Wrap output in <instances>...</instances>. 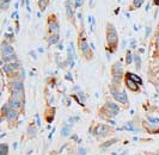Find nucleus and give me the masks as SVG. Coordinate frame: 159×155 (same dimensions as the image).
<instances>
[{"instance_id":"20","label":"nucleus","mask_w":159,"mask_h":155,"mask_svg":"<svg viewBox=\"0 0 159 155\" xmlns=\"http://www.w3.org/2000/svg\"><path fill=\"white\" fill-rule=\"evenodd\" d=\"M49 4V0H39V7L41 11H44Z\"/></svg>"},{"instance_id":"26","label":"nucleus","mask_w":159,"mask_h":155,"mask_svg":"<svg viewBox=\"0 0 159 155\" xmlns=\"http://www.w3.org/2000/svg\"><path fill=\"white\" fill-rule=\"evenodd\" d=\"M83 2H84V0H74V6H75V8L80 7L83 5Z\"/></svg>"},{"instance_id":"28","label":"nucleus","mask_w":159,"mask_h":155,"mask_svg":"<svg viewBox=\"0 0 159 155\" xmlns=\"http://www.w3.org/2000/svg\"><path fill=\"white\" fill-rule=\"evenodd\" d=\"M65 78H66V80H68V81H73V79H72L70 73H66V74H65Z\"/></svg>"},{"instance_id":"8","label":"nucleus","mask_w":159,"mask_h":155,"mask_svg":"<svg viewBox=\"0 0 159 155\" xmlns=\"http://www.w3.org/2000/svg\"><path fill=\"white\" fill-rule=\"evenodd\" d=\"M8 104H10V106L12 108H15V110H19V108H23L24 104H25V100H22V99H19V98H16V97H10V99H8Z\"/></svg>"},{"instance_id":"11","label":"nucleus","mask_w":159,"mask_h":155,"mask_svg":"<svg viewBox=\"0 0 159 155\" xmlns=\"http://www.w3.org/2000/svg\"><path fill=\"white\" fill-rule=\"evenodd\" d=\"M125 84H126V86H127L132 92H139V91H140L139 84L135 82V81H133V80L129 79V78H126V79H125Z\"/></svg>"},{"instance_id":"34","label":"nucleus","mask_w":159,"mask_h":155,"mask_svg":"<svg viewBox=\"0 0 159 155\" xmlns=\"http://www.w3.org/2000/svg\"><path fill=\"white\" fill-rule=\"evenodd\" d=\"M150 30H151V29H150V28H147V29H146V36H147V35H148V33H150Z\"/></svg>"},{"instance_id":"5","label":"nucleus","mask_w":159,"mask_h":155,"mask_svg":"<svg viewBox=\"0 0 159 155\" xmlns=\"http://www.w3.org/2000/svg\"><path fill=\"white\" fill-rule=\"evenodd\" d=\"M109 132H111V129L109 125L107 124H98L96 125L95 130H93V136L96 139H101V137H104L107 136Z\"/></svg>"},{"instance_id":"6","label":"nucleus","mask_w":159,"mask_h":155,"mask_svg":"<svg viewBox=\"0 0 159 155\" xmlns=\"http://www.w3.org/2000/svg\"><path fill=\"white\" fill-rule=\"evenodd\" d=\"M48 29H49V32L52 35L53 33H59V23H57L55 15L49 16V18H48Z\"/></svg>"},{"instance_id":"30","label":"nucleus","mask_w":159,"mask_h":155,"mask_svg":"<svg viewBox=\"0 0 159 155\" xmlns=\"http://www.w3.org/2000/svg\"><path fill=\"white\" fill-rule=\"evenodd\" d=\"M79 95H80V98H81V100H85V99H86V95L83 92H79Z\"/></svg>"},{"instance_id":"16","label":"nucleus","mask_w":159,"mask_h":155,"mask_svg":"<svg viewBox=\"0 0 159 155\" xmlns=\"http://www.w3.org/2000/svg\"><path fill=\"white\" fill-rule=\"evenodd\" d=\"M12 61H17V55L16 54H11V55H6V56H2V61H1V64L4 66L5 62H8L11 63Z\"/></svg>"},{"instance_id":"14","label":"nucleus","mask_w":159,"mask_h":155,"mask_svg":"<svg viewBox=\"0 0 159 155\" xmlns=\"http://www.w3.org/2000/svg\"><path fill=\"white\" fill-rule=\"evenodd\" d=\"M104 106H105L107 108H109V110H110V111H112V112H115L116 115L120 112V106L117 105V104L112 103V101H105Z\"/></svg>"},{"instance_id":"3","label":"nucleus","mask_w":159,"mask_h":155,"mask_svg":"<svg viewBox=\"0 0 159 155\" xmlns=\"http://www.w3.org/2000/svg\"><path fill=\"white\" fill-rule=\"evenodd\" d=\"M110 93H111L112 98H114L115 100L119 101V103H121V104H123V105H126V108H128L129 103H128L127 94H126V92H125V91L119 92V91L116 90V87L114 88V86H110Z\"/></svg>"},{"instance_id":"1","label":"nucleus","mask_w":159,"mask_h":155,"mask_svg":"<svg viewBox=\"0 0 159 155\" xmlns=\"http://www.w3.org/2000/svg\"><path fill=\"white\" fill-rule=\"evenodd\" d=\"M119 46V36L116 29L112 24H107V50H109L110 53H115L117 50Z\"/></svg>"},{"instance_id":"33","label":"nucleus","mask_w":159,"mask_h":155,"mask_svg":"<svg viewBox=\"0 0 159 155\" xmlns=\"http://www.w3.org/2000/svg\"><path fill=\"white\" fill-rule=\"evenodd\" d=\"M156 41H157V43H159V32L156 35Z\"/></svg>"},{"instance_id":"36","label":"nucleus","mask_w":159,"mask_h":155,"mask_svg":"<svg viewBox=\"0 0 159 155\" xmlns=\"http://www.w3.org/2000/svg\"><path fill=\"white\" fill-rule=\"evenodd\" d=\"M157 49L159 50V43H157Z\"/></svg>"},{"instance_id":"35","label":"nucleus","mask_w":159,"mask_h":155,"mask_svg":"<svg viewBox=\"0 0 159 155\" xmlns=\"http://www.w3.org/2000/svg\"><path fill=\"white\" fill-rule=\"evenodd\" d=\"M154 5H159V0H154V2H153Z\"/></svg>"},{"instance_id":"17","label":"nucleus","mask_w":159,"mask_h":155,"mask_svg":"<svg viewBox=\"0 0 159 155\" xmlns=\"http://www.w3.org/2000/svg\"><path fill=\"white\" fill-rule=\"evenodd\" d=\"M126 78H129V79H132L133 81L138 82L139 85H141V84H143V80H141V78L138 77L136 74H133V73H129V72H127V73H126Z\"/></svg>"},{"instance_id":"27","label":"nucleus","mask_w":159,"mask_h":155,"mask_svg":"<svg viewBox=\"0 0 159 155\" xmlns=\"http://www.w3.org/2000/svg\"><path fill=\"white\" fill-rule=\"evenodd\" d=\"M28 132H29V135H32V136H34V135H36V130H35V129H32L31 126H29V128H28Z\"/></svg>"},{"instance_id":"22","label":"nucleus","mask_w":159,"mask_h":155,"mask_svg":"<svg viewBox=\"0 0 159 155\" xmlns=\"http://www.w3.org/2000/svg\"><path fill=\"white\" fill-rule=\"evenodd\" d=\"M116 142H117V139H111L110 141H107V142H104L103 144H101V148H108V147H110L111 144L116 143Z\"/></svg>"},{"instance_id":"2","label":"nucleus","mask_w":159,"mask_h":155,"mask_svg":"<svg viewBox=\"0 0 159 155\" xmlns=\"http://www.w3.org/2000/svg\"><path fill=\"white\" fill-rule=\"evenodd\" d=\"M78 46H79V49H80V51H81V54H83V56H84L85 59H88V60H91V59H92V56H93V53H92V50L90 49L86 38H85V37H83V36H81V33H80V36H79Z\"/></svg>"},{"instance_id":"23","label":"nucleus","mask_w":159,"mask_h":155,"mask_svg":"<svg viewBox=\"0 0 159 155\" xmlns=\"http://www.w3.org/2000/svg\"><path fill=\"white\" fill-rule=\"evenodd\" d=\"M8 153V147L5 144V143H2V144H0V154L1 155H7Z\"/></svg>"},{"instance_id":"13","label":"nucleus","mask_w":159,"mask_h":155,"mask_svg":"<svg viewBox=\"0 0 159 155\" xmlns=\"http://www.w3.org/2000/svg\"><path fill=\"white\" fill-rule=\"evenodd\" d=\"M111 73L112 75H121L123 74V68H122V64L120 62H115L111 67Z\"/></svg>"},{"instance_id":"25","label":"nucleus","mask_w":159,"mask_h":155,"mask_svg":"<svg viewBox=\"0 0 159 155\" xmlns=\"http://www.w3.org/2000/svg\"><path fill=\"white\" fill-rule=\"evenodd\" d=\"M143 1H145V0H133L132 6H133L134 8H139L143 4Z\"/></svg>"},{"instance_id":"32","label":"nucleus","mask_w":159,"mask_h":155,"mask_svg":"<svg viewBox=\"0 0 159 155\" xmlns=\"http://www.w3.org/2000/svg\"><path fill=\"white\" fill-rule=\"evenodd\" d=\"M79 153H80V155H85V153H86V150L81 148V149H79Z\"/></svg>"},{"instance_id":"7","label":"nucleus","mask_w":159,"mask_h":155,"mask_svg":"<svg viewBox=\"0 0 159 155\" xmlns=\"http://www.w3.org/2000/svg\"><path fill=\"white\" fill-rule=\"evenodd\" d=\"M65 7H66V16L67 18L71 20V23L74 24V7L73 4H72V0H67L65 2Z\"/></svg>"},{"instance_id":"18","label":"nucleus","mask_w":159,"mask_h":155,"mask_svg":"<svg viewBox=\"0 0 159 155\" xmlns=\"http://www.w3.org/2000/svg\"><path fill=\"white\" fill-rule=\"evenodd\" d=\"M48 44H57V42H59V33H53V35H50L47 39Z\"/></svg>"},{"instance_id":"24","label":"nucleus","mask_w":159,"mask_h":155,"mask_svg":"<svg viewBox=\"0 0 159 155\" xmlns=\"http://www.w3.org/2000/svg\"><path fill=\"white\" fill-rule=\"evenodd\" d=\"M134 61V59H133V55L130 53V50H128L127 51V56H126V64H130L132 62Z\"/></svg>"},{"instance_id":"21","label":"nucleus","mask_w":159,"mask_h":155,"mask_svg":"<svg viewBox=\"0 0 159 155\" xmlns=\"http://www.w3.org/2000/svg\"><path fill=\"white\" fill-rule=\"evenodd\" d=\"M71 129H72L71 125H65L64 128H62V130H61V135L62 136H68L70 132H71Z\"/></svg>"},{"instance_id":"10","label":"nucleus","mask_w":159,"mask_h":155,"mask_svg":"<svg viewBox=\"0 0 159 155\" xmlns=\"http://www.w3.org/2000/svg\"><path fill=\"white\" fill-rule=\"evenodd\" d=\"M5 117L7 118L8 123H13V122H17L18 121V117H19V113H18V111L15 110V108H10L7 111V113L5 115Z\"/></svg>"},{"instance_id":"29","label":"nucleus","mask_w":159,"mask_h":155,"mask_svg":"<svg viewBox=\"0 0 159 155\" xmlns=\"http://www.w3.org/2000/svg\"><path fill=\"white\" fill-rule=\"evenodd\" d=\"M148 121H150L151 123H159L158 119H156V118H152V117H148Z\"/></svg>"},{"instance_id":"31","label":"nucleus","mask_w":159,"mask_h":155,"mask_svg":"<svg viewBox=\"0 0 159 155\" xmlns=\"http://www.w3.org/2000/svg\"><path fill=\"white\" fill-rule=\"evenodd\" d=\"M36 122H37V126L40 128V126H41V121H40V117H39V115H36Z\"/></svg>"},{"instance_id":"9","label":"nucleus","mask_w":159,"mask_h":155,"mask_svg":"<svg viewBox=\"0 0 159 155\" xmlns=\"http://www.w3.org/2000/svg\"><path fill=\"white\" fill-rule=\"evenodd\" d=\"M15 54V49L11 44H8L6 41H2L1 43V55L2 56H6V55Z\"/></svg>"},{"instance_id":"4","label":"nucleus","mask_w":159,"mask_h":155,"mask_svg":"<svg viewBox=\"0 0 159 155\" xmlns=\"http://www.w3.org/2000/svg\"><path fill=\"white\" fill-rule=\"evenodd\" d=\"M8 90L11 93H17V92H24V85L23 81L19 80V77L13 78L10 82H8Z\"/></svg>"},{"instance_id":"15","label":"nucleus","mask_w":159,"mask_h":155,"mask_svg":"<svg viewBox=\"0 0 159 155\" xmlns=\"http://www.w3.org/2000/svg\"><path fill=\"white\" fill-rule=\"evenodd\" d=\"M143 124H145V128H146L147 132H150V134H156V132H159V128L157 126V125L148 124L147 122H143Z\"/></svg>"},{"instance_id":"12","label":"nucleus","mask_w":159,"mask_h":155,"mask_svg":"<svg viewBox=\"0 0 159 155\" xmlns=\"http://www.w3.org/2000/svg\"><path fill=\"white\" fill-rule=\"evenodd\" d=\"M98 115H99V117H102V118H104V117H107L108 119H110V118H114V117L116 116V113H115V112H112V111H110L109 108H107L105 106H103V108H102L101 110H99Z\"/></svg>"},{"instance_id":"19","label":"nucleus","mask_w":159,"mask_h":155,"mask_svg":"<svg viewBox=\"0 0 159 155\" xmlns=\"http://www.w3.org/2000/svg\"><path fill=\"white\" fill-rule=\"evenodd\" d=\"M133 59H134V61H135L136 70H140V69H141V59H140V55L134 54V55H133Z\"/></svg>"}]
</instances>
